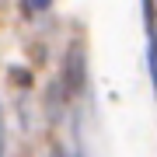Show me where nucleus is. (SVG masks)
<instances>
[{
	"label": "nucleus",
	"instance_id": "obj_1",
	"mask_svg": "<svg viewBox=\"0 0 157 157\" xmlns=\"http://www.w3.org/2000/svg\"><path fill=\"white\" fill-rule=\"evenodd\" d=\"M80 87H84V59H80L77 49H73L70 59H67V91H70V94H77Z\"/></svg>",
	"mask_w": 157,
	"mask_h": 157
},
{
	"label": "nucleus",
	"instance_id": "obj_2",
	"mask_svg": "<svg viewBox=\"0 0 157 157\" xmlns=\"http://www.w3.org/2000/svg\"><path fill=\"white\" fill-rule=\"evenodd\" d=\"M143 17H147V32L157 35V11H154V0H143Z\"/></svg>",
	"mask_w": 157,
	"mask_h": 157
},
{
	"label": "nucleus",
	"instance_id": "obj_3",
	"mask_svg": "<svg viewBox=\"0 0 157 157\" xmlns=\"http://www.w3.org/2000/svg\"><path fill=\"white\" fill-rule=\"evenodd\" d=\"M150 73H154V94H157V35H150Z\"/></svg>",
	"mask_w": 157,
	"mask_h": 157
},
{
	"label": "nucleus",
	"instance_id": "obj_4",
	"mask_svg": "<svg viewBox=\"0 0 157 157\" xmlns=\"http://www.w3.org/2000/svg\"><path fill=\"white\" fill-rule=\"evenodd\" d=\"M35 4H39V7H45V4H49V0H35Z\"/></svg>",
	"mask_w": 157,
	"mask_h": 157
},
{
	"label": "nucleus",
	"instance_id": "obj_5",
	"mask_svg": "<svg viewBox=\"0 0 157 157\" xmlns=\"http://www.w3.org/2000/svg\"><path fill=\"white\" fill-rule=\"evenodd\" d=\"M73 157H84V154H73Z\"/></svg>",
	"mask_w": 157,
	"mask_h": 157
}]
</instances>
